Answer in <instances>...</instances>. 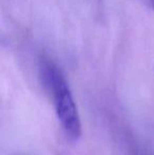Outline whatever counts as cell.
Returning <instances> with one entry per match:
<instances>
[{"label":"cell","mask_w":154,"mask_h":155,"mask_svg":"<svg viewBox=\"0 0 154 155\" xmlns=\"http://www.w3.org/2000/svg\"><path fill=\"white\" fill-rule=\"evenodd\" d=\"M44 84L53 97L57 118L67 136L77 140L81 136V121L71 89L62 72L51 61H44L41 67Z\"/></svg>","instance_id":"1"},{"label":"cell","mask_w":154,"mask_h":155,"mask_svg":"<svg viewBox=\"0 0 154 155\" xmlns=\"http://www.w3.org/2000/svg\"><path fill=\"white\" fill-rule=\"evenodd\" d=\"M148 2H149V5H150V8L154 10V0H148Z\"/></svg>","instance_id":"2"}]
</instances>
